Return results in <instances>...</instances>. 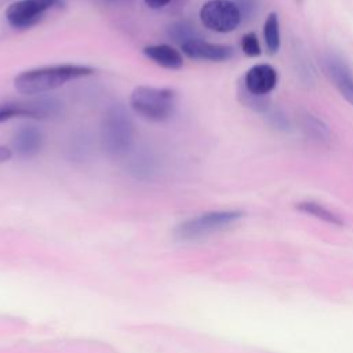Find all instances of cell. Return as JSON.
<instances>
[{"instance_id":"obj_1","label":"cell","mask_w":353,"mask_h":353,"mask_svg":"<svg viewBox=\"0 0 353 353\" xmlns=\"http://www.w3.org/2000/svg\"><path fill=\"white\" fill-rule=\"evenodd\" d=\"M95 70L85 65L62 63L25 70L14 79V87L25 95L43 94L55 90L70 80L91 76Z\"/></svg>"},{"instance_id":"obj_2","label":"cell","mask_w":353,"mask_h":353,"mask_svg":"<svg viewBox=\"0 0 353 353\" xmlns=\"http://www.w3.org/2000/svg\"><path fill=\"white\" fill-rule=\"evenodd\" d=\"M131 109L149 121L170 119L176 106V92L171 88L138 85L130 97Z\"/></svg>"},{"instance_id":"obj_3","label":"cell","mask_w":353,"mask_h":353,"mask_svg":"<svg viewBox=\"0 0 353 353\" xmlns=\"http://www.w3.org/2000/svg\"><path fill=\"white\" fill-rule=\"evenodd\" d=\"M101 139L103 149L112 156L124 154L134 142V124L123 106H112L101 127Z\"/></svg>"},{"instance_id":"obj_4","label":"cell","mask_w":353,"mask_h":353,"mask_svg":"<svg viewBox=\"0 0 353 353\" xmlns=\"http://www.w3.org/2000/svg\"><path fill=\"white\" fill-rule=\"evenodd\" d=\"M243 215L244 214L239 210H219L204 212L181 222L174 229V236L181 241L199 240L226 229L228 226L243 218Z\"/></svg>"},{"instance_id":"obj_5","label":"cell","mask_w":353,"mask_h":353,"mask_svg":"<svg viewBox=\"0 0 353 353\" xmlns=\"http://www.w3.org/2000/svg\"><path fill=\"white\" fill-rule=\"evenodd\" d=\"M240 7L230 0H210L200 8L201 23L216 33L234 30L241 22Z\"/></svg>"},{"instance_id":"obj_6","label":"cell","mask_w":353,"mask_h":353,"mask_svg":"<svg viewBox=\"0 0 353 353\" xmlns=\"http://www.w3.org/2000/svg\"><path fill=\"white\" fill-rule=\"evenodd\" d=\"M62 6V0H18L8 6L6 18L11 26L25 29L36 25L47 11Z\"/></svg>"},{"instance_id":"obj_7","label":"cell","mask_w":353,"mask_h":353,"mask_svg":"<svg viewBox=\"0 0 353 353\" xmlns=\"http://www.w3.org/2000/svg\"><path fill=\"white\" fill-rule=\"evenodd\" d=\"M59 103L54 99H40L30 102H6L0 103V123L15 117L44 119L58 113Z\"/></svg>"},{"instance_id":"obj_8","label":"cell","mask_w":353,"mask_h":353,"mask_svg":"<svg viewBox=\"0 0 353 353\" xmlns=\"http://www.w3.org/2000/svg\"><path fill=\"white\" fill-rule=\"evenodd\" d=\"M182 52L197 61H211V62H223L233 57V47L226 44H216L205 41L200 37L192 39L181 46Z\"/></svg>"},{"instance_id":"obj_9","label":"cell","mask_w":353,"mask_h":353,"mask_svg":"<svg viewBox=\"0 0 353 353\" xmlns=\"http://www.w3.org/2000/svg\"><path fill=\"white\" fill-rule=\"evenodd\" d=\"M324 70L339 94L353 106V72L347 63L335 55L324 59Z\"/></svg>"},{"instance_id":"obj_10","label":"cell","mask_w":353,"mask_h":353,"mask_svg":"<svg viewBox=\"0 0 353 353\" xmlns=\"http://www.w3.org/2000/svg\"><path fill=\"white\" fill-rule=\"evenodd\" d=\"M277 84V72L269 63H258L250 68L244 76L245 90L254 97L269 94Z\"/></svg>"},{"instance_id":"obj_11","label":"cell","mask_w":353,"mask_h":353,"mask_svg":"<svg viewBox=\"0 0 353 353\" xmlns=\"http://www.w3.org/2000/svg\"><path fill=\"white\" fill-rule=\"evenodd\" d=\"M12 145L17 153L22 157L36 156L43 146V134L33 125H23L15 132Z\"/></svg>"},{"instance_id":"obj_12","label":"cell","mask_w":353,"mask_h":353,"mask_svg":"<svg viewBox=\"0 0 353 353\" xmlns=\"http://www.w3.org/2000/svg\"><path fill=\"white\" fill-rule=\"evenodd\" d=\"M143 55L157 63L159 66L170 70H178L183 66L182 54L168 44H152L142 50Z\"/></svg>"},{"instance_id":"obj_13","label":"cell","mask_w":353,"mask_h":353,"mask_svg":"<svg viewBox=\"0 0 353 353\" xmlns=\"http://www.w3.org/2000/svg\"><path fill=\"white\" fill-rule=\"evenodd\" d=\"M263 40L268 54L273 55L280 48V22L276 12H270L263 23Z\"/></svg>"},{"instance_id":"obj_14","label":"cell","mask_w":353,"mask_h":353,"mask_svg":"<svg viewBox=\"0 0 353 353\" xmlns=\"http://www.w3.org/2000/svg\"><path fill=\"white\" fill-rule=\"evenodd\" d=\"M296 208L305 214H309L317 219H321L324 222H328V223H332V225H342V219L334 214L332 211H330L328 208H325L324 205L316 203V201H301L296 204Z\"/></svg>"},{"instance_id":"obj_15","label":"cell","mask_w":353,"mask_h":353,"mask_svg":"<svg viewBox=\"0 0 353 353\" xmlns=\"http://www.w3.org/2000/svg\"><path fill=\"white\" fill-rule=\"evenodd\" d=\"M168 34L171 36L172 40L178 41L181 46L192 39H196L199 37L196 30H194V26H192L190 23L185 22V21H179V22H175L170 26L168 29Z\"/></svg>"},{"instance_id":"obj_16","label":"cell","mask_w":353,"mask_h":353,"mask_svg":"<svg viewBox=\"0 0 353 353\" xmlns=\"http://www.w3.org/2000/svg\"><path fill=\"white\" fill-rule=\"evenodd\" d=\"M241 50L247 57H258L262 52L259 40L254 32H248L241 37Z\"/></svg>"},{"instance_id":"obj_17","label":"cell","mask_w":353,"mask_h":353,"mask_svg":"<svg viewBox=\"0 0 353 353\" xmlns=\"http://www.w3.org/2000/svg\"><path fill=\"white\" fill-rule=\"evenodd\" d=\"M145 4L149 7V8H153V10H159V8H163L165 7L170 1L172 0H143Z\"/></svg>"},{"instance_id":"obj_18","label":"cell","mask_w":353,"mask_h":353,"mask_svg":"<svg viewBox=\"0 0 353 353\" xmlns=\"http://www.w3.org/2000/svg\"><path fill=\"white\" fill-rule=\"evenodd\" d=\"M12 153L8 148L6 146H0V163H4V161H8L11 159Z\"/></svg>"}]
</instances>
